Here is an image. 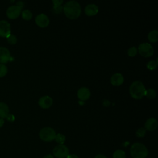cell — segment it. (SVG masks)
<instances>
[{
  "label": "cell",
  "mask_w": 158,
  "mask_h": 158,
  "mask_svg": "<svg viewBox=\"0 0 158 158\" xmlns=\"http://www.w3.org/2000/svg\"><path fill=\"white\" fill-rule=\"evenodd\" d=\"M63 10L65 15L70 19L78 18L81 12L80 4L75 0L67 1L63 6Z\"/></svg>",
  "instance_id": "cell-1"
},
{
  "label": "cell",
  "mask_w": 158,
  "mask_h": 158,
  "mask_svg": "<svg viewBox=\"0 0 158 158\" xmlns=\"http://www.w3.org/2000/svg\"><path fill=\"white\" fill-rule=\"evenodd\" d=\"M146 88L141 81L136 80L133 81L130 86L129 91L131 96L136 99L142 98L145 95Z\"/></svg>",
  "instance_id": "cell-2"
},
{
  "label": "cell",
  "mask_w": 158,
  "mask_h": 158,
  "mask_svg": "<svg viewBox=\"0 0 158 158\" xmlns=\"http://www.w3.org/2000/svg\"><path fill=\"white\" fill-rule=\"evenodd\" d=\"M130 154L133 158H146L148 151L144 144L141 143H135L130 148Z\"/></svg>",
  "instance_id": "cell-3"
},
{
  "label": "cell",
  "mask_w": 158,
  "mask_h": 158,
  "mask_svg": "<svg viewBox=\"0 0 158 158\" xmlns=\"http://www.w3.org/2000/svg\"><path fill=\"white\" fill-rule=\"evenodd\" d=\"M56 133L55 130L49 127L43 128L39 133L40 138L44 141H52L55 139Z\"/></svg>",
  "instance_id": "cell-4"
},
{
  "label": "cell",
  "mask_w": 158,
  "mask_h": 158,
  "mask_svg": "<svg viewBox=\"0 0 158 158\" xmlns=\"http://www.w3.org/2000/svg\"><path fill=\"white\" fill-rule=\"evenodd\" d=\"M137 49H138V52L141 56L146 57L151 56L154 53L153 47L151 44L146 42L141 43Z\"/></svg>",
  "instance_id": "cell-5"
},
{
  "label": "cell",
  "mask_w": 158,
  "mask_h": 158,
  "mask_svg": "<svg viewBox=\"0 0 158 158\" xmlns=\"http://www.w3.org/2000/svg\"><path fill=\"white\" fill-rule=\"evenodd\" d=\"M53 154L57 158H66L69 153L68 148L64 144H59L53 149Z\"/></svg>",
  "instance_id": "cell-6"
},
{
  "label": "cell",
  "mask_w": 158,
  "mask_h": 158,
  "mask_svg": "<svg viewBox=\"0 0 158 158\" xmlns=\"http://www.w3.org/2000/svg\"><path fill=\"white\" fill-rule=\"evenodd\" d=\"M10 35V23L4 20H0V36L7 38Z\"/></svg>",
  "instance_id": "cell-7"
},
{
  "label": "cell",
  "mask_w": 158,
  "mask_h": 158,
  "mask_svg": "<svg viewBox=\"0 0 158 158\" xmlns=\"http://www.w3.org/2000/svg\"><path fill=\"white\" fill-rule=\"evenodd\" d=\"M21 8L17 5H12L8 7L6 11L7 16L11 19H16L21 13Z\"/></svg>",
  "instance_id": "cell-8"
},
{
  "label": "cell",
  "mask_w": 158,
  "mask_h": 158,
  "mask_svg": "<svg viewBox=\"0 0 158 158\" xmlns=\"http://www.w3.org/2000/svg\"><path fill=\"white\" fill-rule=\"evenodd\" d=\"M35 22L40 27H46L49 23V19L45 14L41 13L36 16Z\"/></svg>",
  "instance_id": "cell-9"
},
{
  "label": "cell",
  "mask_w": 158,
  "mask_h": 158,
  "mask_svg": "<svg viewBox=\"0 0 158 158\" xmlns=\"http://www.w3.org/2000/svg\"><path fill=\"white\" fill-rule=\"evenodd\" d=\"M10 59V53L6 47H0V63L3 64L7 63Z\"/></svg>",
  "instance_id": "cell-10"
},
{
  "label": "cell",
  "mask_w": 158,
  "mask_h": 158,
  "mask_svg": "<svg viewBox=\"0 0 158 158\" xmlns=\"http://www.w3.org/2000/svg\"><path fill=\"white\" fill-rule=\"evenodd\" d=\"M52 102L53 100L49 96H43L38 100L39 106L43 109L49 108L52 104Z\"/></svg>",
  "instance_id": "cell-11"
},
{
  "label": "cell",
  "mask_w": 158,
  "mask_h": 158,
  "mask_svg": "<svg viewBox=\"0 0 158 158\" xmlns=\"http://www.w3.org/2000/svg\"><path fill=\"white\" fill-rule=\"evenodd\" d=\"M91 93L89 89L86 87H81L77 91L78 98L81 101H85L88 99L90 96Z\"/></svg>",
  "instance_id": "cell-12"
},
{
  "label": "cell",
  "mask_w": 158,
  "mask_h": 158,
  "mask_svg": "<svg viewBox=\"0 0 158 158\" xmlns=\"http://www.w3.org/2000/svg\"><path fill=\"white\" fill-rule=\"evenodd\" d=\"M157 125H158L157 120L154 117H151L146 121L144 127L146 130L149 131H153L157 128Z\"/></svg>",
  "instance_id": "cell-13"
},
{
  "label": "cell",
  "mask_w": 158,
  "mask_h": 158,
  "mask_svg": "<svg viewBox=\"0 0 158 158\" xmlns=\"http://www.w3.org/2000/svg\"><path fill=\"white\" fill-rule=\"evenodd\" d=\"M124 78L120 73H115L113 74L110 78V82L113 85L119 86L123 83Z\"/></svg>",
  "instance_id": "cell-14"
},
{
  "label": "cell",
  "mask_w": 158,
  "mask_h": 158,
  "mask_svg": "<svg viewBox=\"0 0 158 158\" xmlns=\"http://www.w3.org/2000/svg\"><path fill=\"white\" fill-rule=\"evenodd\" d=\"M99 10L98 7L94 4H89L85 8V12L87 15L92 16L96 15Z\"/></svg>",
  "instance_id": "cell-15"
},
{
  "label": "cell",
  "mask_w": 158,
  "mask_h": 158,
  "mask_svg": "<svg viewBox=\"0 0 158 158\" xmlns=\"http://www.w3.org/2000/svg\"><path fill=\"white\" fill-rule=\"evenodd\" d=\"M9 109L7 105L4 102H0V118H4L9 114Z\"/></svg>",
  "instance_id": "cell-16"
},
{
  "label": "cell",
  "mask_w": 158,
  "mask_h": 158,
  "mask_svg": "<svg viewBox=\"0 0 158 158\" xmlns=\"http://www.w3.org/2000/svg\"><path fill=\"white\" fill-rule=\"evenodd\" d=\"M148 38L151 42H156L158 40V31L153 30L149 31L148 35Z\"/></svg>",
  "instance_id": "cell-17"
},
{
  "label": "cell",
  "mask_w": 158,
  "mask_h": 158,
  "mask_svg": "<svg viewBox=\"0 0 158 158\" xmlns=\"http://www.w3.org/2000/svg\"><path fill=\"white\" fill-rule=\"evenodd\" d=\"M32 12L28 9H25L22 12V17L24 20H29L32 18Z\"/></svg>",
  "instance_id": "cell-18"
},
{
  "label": "cell",
  "mask_w": 158,
  "mask_h": 158,
  "mask_svg": "<svg viewBox=\"0 0 158 158\" xmlns=\"http://www.w3.org/2000/svg\"><path fill=\"white\" fill-rule=\"evenodd\" d=\"M145 96H146V97L149 99H154L156 96V92L154 89L149 88L146 90Z\"/></svg>",
  "instance_id": "cell-19"
},
{
  "label": "cell",
  "mask_w": 158,
  "mask_h": 158,
  "mask_svg": "<svg viewBox=\"0 0 158 158\" xmlns=\"http://www.w3.org/2000/svg\"><path fill=\"white\" fill-rule=\"evenodd\" d=\"M54 139L59 144H63L65 141V136L61 133H58V134H56Z\"/></svg>",
  "instance_id": "cell-20"
},
{
  "label": "cell",
  "mask_w": 158,
  "mask_h": 158,
  "mask_svg": "<svg viewBox=\"0 0 158 158\" xmlns=\"http://www.w3.org/2000/svg\"><path fill=\"white\" fill-rule=\"evenodd\" d=\"M113 158H125V152L123 150L117 149L114 152Z\"/></svg>",
  "instance_id": "cell-21"
},
{
  "label": "cell",
  "mask_w": 158,
  "mask_h": 158,
  "mask_svg": "<svg viewBox=\"0 0 158 158\" xmlns=\"http://www.w3.org/2000/svg\"><path fill=\"white\" fill-rule=\"evenodd\" d=\"M137 52H138L137 48L135 46H131V47H130L128 49L127 54H128V55L129 56L133 57V56H135L137 54Z\"/></svg>",
  "instance_id": "cell-22"
},
{
  "label": "cell",
  "mask_w": 158,
  "mask_h": 158,
  "mask_svg": "<svg viewBox=\"0 0 158 158\" xmlns=\"http://www.w3.org/2000/svg\"><path fill=\"white\" fill-rule=\"evenodd\" d=\"M7 73V67L4 64H0V77L5 76Z\"/></svg>",
  "instance_id": "cell-23"
},
{
  "label": "cell",
  "mask_w": 158,
  "mask_h": 158,
  "mask_svg": "<svg viewBox=\"0 0 158 158\" xmlns=\"http://www.w3.org/2000/svg\"><path fill=\"white\" fill-rule=\"evenodd\" d=\"M146 130L144 128H138L136 131V135L139 138H142V137H144L145 134H146Z\"/></svg>",
  "instance_id": "cell-24"
},
{
  "label": "cell",
  "mask_w": 158,
  "mask_h": 158,
  "mask_svg": "<svg viewBox=\"0 0 158 158\" xmlns=\"http://www.w3.org/2000/svg\"><path fill=\"white\" fill-rule=\"evenodd\" d=\"M7 42L10 44H14L17 43V37L14 35H12V34H10L7 38Z\"/></svg>",
  "instance_id": "cell-25"
},
{
  "label": "cell",
  "mask_w": 158,
  "mask_h": 158,
  "mask_svg": "<svg viewBox=\"0 0 158 158\" xmlns=\"http://www.w3.org/2000/svg\"><path fill=\"white\" fill-rule=\"evenodd\" d=\"M147 67L150 70H154L157 67V62L155 60H150L147 63Z\"/></svg>",
  "instance_id": "cell-26"
},
{
  "label": "cell",
  "mask_w": 158,
  "mask_h": 158,
  "mask_svg": "<svg viewBox=\"0 0 158 158\" xmlns=\"http://www.w3.org/2000/svg\"><path fill=\"white\" fill-rule=\"evenodd\" d=\"M53 9H54V10L56 13H59V12H60L61 10L63 9V7L61 5L60 6H54Z\"/></svg>",
  "instance_id": "cell-27"
},
{
  "label": "cell",
  "mask_w": 158,
  "mask_h": 158,
  "mask_svg": "<svg viewBox=\"0 0 158 158\" xmlns=\"http://www.w3.org/2000/svg\"><path fill=\"white\" fill-rule=\"evenodd\" d=\"M52 2H53L54 6H60L62 4V3L63 2V1L62 0H53Z\"/></svg>",
  "instance_id": "cell-28"
},
{
  "label": "cell",
  "mask_w": 158,
  "mask_h": 158,
  "mask_svg": "<svg viewBox=\"0 0 158 158\" xmlns=\"http://www.w3.org/2000/svg\"><path fill=\"white\" fill-rule=\"evenodd\" d=\"M7 119L10 121V122H13L14 120V117L12 115H10V114H9L7 116Z\"/></svg>",
  "instance_id": "cell-29"
},
{
  "label": "cell",
  "mask_w": 158,
  "mask_h": 158,
  "mask_svg": "<svg viewBox=\"0 0 158 158\" xmlns=\"http://www.w3.org/2000/svg\"><path fill=\"white\" fill-rule=\"evenodd\" d=\"M66 158H79L76 154H69Z\"/></svg>",
  "instance_id": "cell-30"
},
{
  "label": "cell",
  "mask_w": 158,
  "mask_h": 158,
  "mask_svg": "<svg viewBox=\"0 0 158 158\" xmlns=\"http://www.w3.org/2000/svg\"><path fill=\"white\" fill-rule=\"evenodd\" d=\"M17 6H18L19 7H20L22 9L23 6V3L22 1H18L17 3Z\"/></svg>",
  "instance_id": "cell-31"
},
{
  "label": "cell",
  "mask_w": 158,
  "mask_h": 158,
  "mask_svg": "<svg viewBox=\"0 0 158 158\" xmlns=\"http://www.w3.org/2000/svg\"><path fill=\"white\" fill-rule=\"evenodd\" d=\"M94 158H107V157L102 154H98L95 156Z\"/></svg>",
  "instance_id": "cell-32"
},
{
  "label": "cell",
  "mask_w": 158,
  "mask_h": 158,
  "mask_svg": "<svg viewBox=\"0 0 158 158\" xmlns=\"http://www.w3.org/2000/svg\"><path fill=\"white\" fill-rule=\"evenodd\" d=\"M4 123V120H3L2 118H0V128H1V127H2L3 126Z\"/></svg>",
  "instance_id": "cell-33"
},
{
  "label": "cell",
  "mask_w": 158,
  "mask_h": 158,
  "mask_svg": "<svg viewBox=\"0 0 158 158\" xmlns=\"http://www.w3.org/2000/svg\"><path fill=\"white\" fill-rule=\"evenodd\" d=\"M43 158H54V157L51 154H47Z\"/></svg>",
  "instance_id": "cell-34"
}]
</instances>
